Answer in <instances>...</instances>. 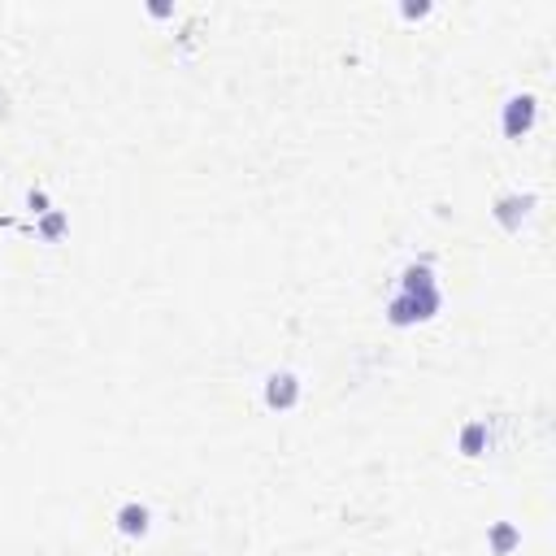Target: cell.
<instances>
[{
  "label": "cell",
  "instance_id": "obj_1",
  "mask_svg": "<svg viewBox=\"0 0 556 556\" xmlns=\"http://www.w3.org/2000/svg\"><path fill=\"white\" fill-rule=\"evenodd\" d=\"M439 309V287L435 292H400L392 300V322L395 327H404V322H422V318H430Z\"/></svg>",
  "mask_w": 556,
  "mask_h": 556
},
{
  "label": "cell",
  "instance_id": "obj_2",
  "mask_svg": "<svg viewBox=\"0 0 556 556\" xmlns=\"http://www.w3.org/2000/svg\"><path fill=\"white\" fill-rule=\"evenodd\" d=\"M295 400H300V378L292 369H278V374L265 378V404L270 409H292Z\"/></svg>",
  "mask_w": 556,
  "mask_h": 556
},
{
  "label": "cell",
  "instance_id": "obj_3",
  "mask_svg": "<svg viewBox=\"0 0 556 556\" xmlns=\"http://www.w3.org/2000/svg\"><path fill=\"white\" fill-rule=\"evenodd\" d=\"M530 127H535V96H513L504 104V135L522 139Z\"/></svg>",
  "mask_w": 556,
  "mask_h": 556
},
{
  "label": "cell",
  "instance_id": "obj_4",
  "mask_svg": "<svg viewBox=\"0 0 556 556\" xmlns=\"http://www.w3.org/2000/svg\"><path fill=\"white\" fill-rule=\"evenodd\" d=\"M113 522H118V530H122V535H131V539H139V535H148V522H153V513H148V509H144V504H122V509H118V518H113Z\"/></svg>",
  "mask_w": 556,
  "mask_h": 556
},
{
  "label": "cell",
  "instance_id": "obj_5",
  "mask_svg": "<svg viewBox=\"0 0 556 556\" xmlns=\"http://www.w3.org/2000/svg\"><path fill=\"white\" fill-rule=\"evenodd\" d=\"M526 209H530V196H504L500 204H495V218H500V227L518 230L526 218Z\"/></svg>",
  "mask_w": 556,
  "mask_h": 556
},
{
  "label": "cell",
  "instance_id": "obj_6",
  "mask_svg": "<svg viewBox=\"0 0 556 556\" xmlns=\"http://www.w3.org/2000/svg\"><path fill=\"white\" fill-rule=\"evenodd\" d=\"M483 439H487V426L483 422L465 426V430H461V452H465V457H478V452H483Z\"/></svg>",
  "mask_w": 556,
  "mask_h": 556
},
{
  "label": "cell",
  "instance_id": "obj_7",
  "mask_svg": "<svg viewBox=\"0 0 556 556\" xmlns=\"http://www.w3.org/2000/svg\"><path fill=\"white\" fill-rule=\"evenodd\" d=\"M513 544H518V530H513L509 522H500L495 530H491V548H495V552H509Z\"/></svg>",
  "mask_w": 556,
  "mask_h": 556
},
{
  "label": "cell",
  "instance_id": "obj_8",
  "mask_svg": "<svg viewBox=\"0 0 556 556\" xmlns=\"http://www.w3.org/2000/svg\"><path fill=\"white\" fill-rule=\"evenodd\" d=\"M62 227H66V218H62V213H48V218H44V235H48V239H53V235H62Z\"/></svg>",
  "mask_w": 556,
  "mask_h": 556
},
{
  "label": "cell",
  "instance_id": "obj_9",
  "mask_svg": "<svg viewBox=\"0 0 556 556\" xmlns=\"http://www.w3.org/2000/svg\"><path fill=\"white\" fill-rule=\"evenodd\" d=\"M27 204H31L35 213H48V209H44V204H48V196H44V192H31V196H27Z\"/></svg>",
  "mask_w": 556,
  "mask_h": 556
}]
</instances>
